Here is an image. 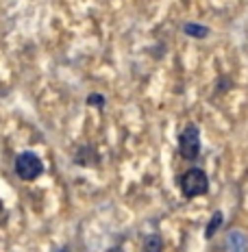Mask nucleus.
Listing matches in <instances>:
<instances>
[{"mask_svg": "<svg viewBox=\"0 0 248 252\" xmlns=\"http://www.w3.org/2000/svg\"><path fill=\"white\" fill-rule=\"evenodd\" d=\"M146 252H161V239L157 235L146 237Z\"/></svg>", "mask_w": 248, "mask_h": 252, "instance_id": "nucleus-7", "label": "nucleus"}, {"mask_svg": "<svg viewBox=\"0 0 248 252\" xmlns=\"http://www.w3.org/2000/svg\"><path fill=\"white\" fill-rule=\"evenodd\" d=\"M87 104H94V107H105V98L100 96V94H92V96H87V100H85Z\"/></svg>", "mask_w": 248, "mask_h": 252, "instance_id": "nucleus-8", "label": "nucleus"}, {"mask_svg": "<svg viewBox=\"0 0 248 252\" xmlns=\"http://www.w3.org/2000/svg\"><path fill=\"white\" fill-rule=\"evenodd\" d=\"M220 224H222V213H213V220L207 224V230H205V237L211 239V235H215V230L220 228Z\"/></svg>", "mask_w": 248, "mask_h": 252, "instance_id": "nucleus-6", "label": "nucleus"}, {"mask_svg": "<svg viewBox=\"0 0 248 252\" xmlns=\"http://www.w3.org/2000/svg\"><path fill=\"white\" fill-rule=\"evenodd\" d=\"M185 33L192 35V37L203 39V37H207L209 35V29L207 26H198V24H185Z\"/></svg>", "mask_w": 248, "mask_h": 252, "instance_id": "nucleus-5", "label": "nucleus"}, {"mask_svg": "<svg viewBox=\"0 0 248 252\" xmlns=\"http://www.w3.org/2000/svg\"><path fill=\"white\" fill-rule=\"evenodd\" d=\"M178 152H181L183 159L194 161L200 155V130L198 126L187 124L183 128L181 137H178Z\"/></svg>", "mask_w": 248, "mask_h": 252, "instance_id": "nucleus-2", "label": "nucleus"}, {"mask_svg": "<svg viewBox=\"0 0 248 252\" xmlns=\"http://www.w3.org/2000/svg\"><path fill=\"white\" fill-rule=\"evenodd\" d=\"M41 172H44V163L35 152H22L15 159V174L22 181H35Z\"/></svg>", "mask_w": 248, "mask_h": 252, "instance_id": "nucleus-3", "label": "nucleus"}, {"mask_svg": "<svg viewBox=\"0 0 248 252\" xmlns=\"http://www.w3.org/2000/svg\"><path fill=\"white\" fill-rule=\"evenodd\" d=\"M229 250L231 252H246L248 250V239L240 233V230H235V233L229 235Z\"/></svg>", "mask_w": 248, "mask_h": 252, "instance_id": "nucleus-4", "label": "nucleus"}, {"mask_svg": "<svg viewBox=\"0 0 248 252\" xmlns=\"http://www.w3.org/2000/svg\"><path fill=\"white\" fill-rule=\"evenodd\" d=\"M178 187H181V191L185 198H196V196L207 193L209 178L203 170L192 167V170H187L185 174H181V178H178Z\"/></svg>", "mask_w": 248, "mask_h": 252, "instance_id": "nucleus-1", "label": "nucleus"}, {"mask_svg": "<svg viewBox=\"0 0 248 252\" xmlns=\"http://www.w3.org/2000/svg\"><path fill=\"white\" fill-rule=\"evenodd\" d=\"M0 215H2V202H0Z\"/></svg>", "mask_w": 248, "mask_h": 252, "instance_id": "nucleus-10", "label": "nucleus"}, {"mask_svg": "<svg viewBox=\"0 0 248 252\" xmlns=\"http://www.w3.org/2000/svg\"><path fill=\"white\" fill-rule=\"evenodd\" d=\"M107 252H122V248H118V246H113V248H109Z\"/></svg>", "mask_w": 248, "mask_h": 252, "instance_id": "nucleus-9", "label": "nucleus"}]
</instances>
